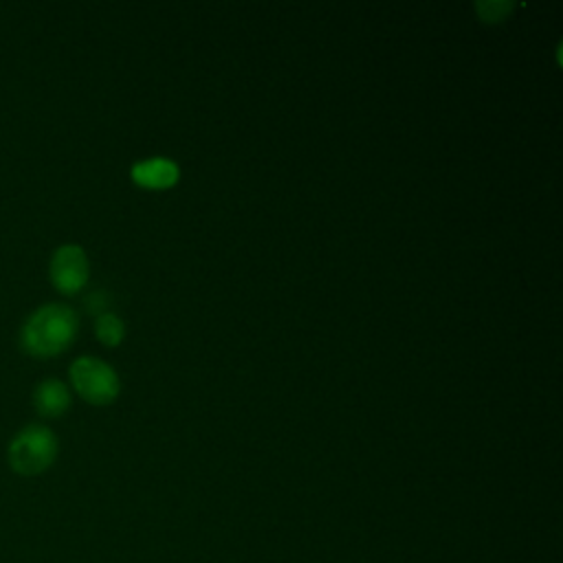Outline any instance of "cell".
Listing matches in <instances>:
<instances>
[{"label": "cell", "mask_w": 563, "mask_h": 563, "mask_svg": "<svg viewBox=\"0 0 563 563\" xmlns=\"http://www.w3.org/2000/svg\"><path fill=\"white\" fill-rule=\"evenodd\" d=\"M80 317L67 304H45L34 311L21 330V344L25 352L52 359L65 352L78 335Z\"/></svg>", "instance_id": "obj_1"}, {"label": "cell", "mask_w": 563, "mask_h": 563, "mask_svg": "<svg viewBox=\"0 0 563 563\" xmlns=\"http://www.w3.org/2000/svg\"><path fill=\"white\" fill-rule=\"evenodd\" d=\"M58 449V436L49 427L34 423L14 436L8 460L21 475H41L56 462Z\"/></svg>", "instance_id": "obj_2"}, {"label": "cell", "mask_w": 563, "mask_h": 563, "mask_svg": "<svg viewBox=\"0 0 563 563\" xmlns=\"http://www.w3.org/2000/svg\"><path fill=\"white\" fill-rule=\"evenodd\" d=\"M69 374L76 392L91 405H109L120 396V376L102 359L80 357L71 363Z\"/></svg>", "instance_id": "obj_3"}, {"label": "cell", "mask_w": 563, "mask_h": 563, "mask_svg": "<svg viewBox=\"0 0 563 563\" xmlns=\"http://www.w3.org/2000/svg\"><path fill=\"white\" fill-rule=\"evenodd\" d=\"M89 256L80 245H63L56 249L49 264V275L60 293L74 295L85 289V284L89 282Z\"/></svg>", "instance_id": "obj_4"}, {"label": "cell", "mask_w": 563, "mask_h": 563, "mask_svg": "<svg viewBox=\"0 0 563 563\" xmlns=\"http://www.w3.org/2000/svg\"><path fill=\"white\" fill-rule=\"evenodd\" d=\"M131 177L137 185L146 190H168L179 183L181 168L166 157H153L148 161H139L133 166Z\"/></svg>", "instance_id": "obj_5"}, {"label": "cell", "mask_w": 563, "mask_h": 563, "mask_svg": "<svg viewBox=\"0 0 563 563\" xmlns=\"http://www.w3.org/2000/svg\"><path fill=\"white\" fill-rule=\"evenodd\" d=\"M34 403L41 416L56 418L63 416L71 407V392L69 387L58 379H47L36 387Z\"/></svg>", "instance_id": "obj_6"}, {"label": "cell", "mask_w": 563, "mask_h": 563, "mask_svg": "<svg viewBox=\"0 0 563 563\" xmlns=\"http://www.w3.org/2000/svg\"><path fill=\"white\" fill-rule=\"evenodd\" d=\"M95 335L104 346H120L126 337V326L115 313H104L95 319Z\"/></svg>", "instance_id": "obj_7"}, {"label": "cell", "mask_w": 563, "mask_h": 563, "mask_svg": "<svg viewBox=\"0 0 563 563\" xmlns=\"http://www.w3.org/2000/svg\"><path fill=\"white\" fill-rule=\"evenodd\" d=\"M475 12L484 23H499L513 12V3H504V0H484V3H475Z\"/></svg>", "instance_id": "obj_8"}, {"label": "cell", "mask_w": 563, "mask_h": 563, "mask_svg": "<svg viewBox=\"0 0 563 563\" xmlns=\"http://www.w3.org/2000/svg\"><path fill=\"white\" fill-rule=\"evenodd\" d=\"M109 304H111V300H109V295H106L104 291H98V293H93V295L87 297V308H89L93 315H98V317L104 315V313H111V311H106Z\"/></svg>", "instance_id": "obj_9"}]
</instances>
